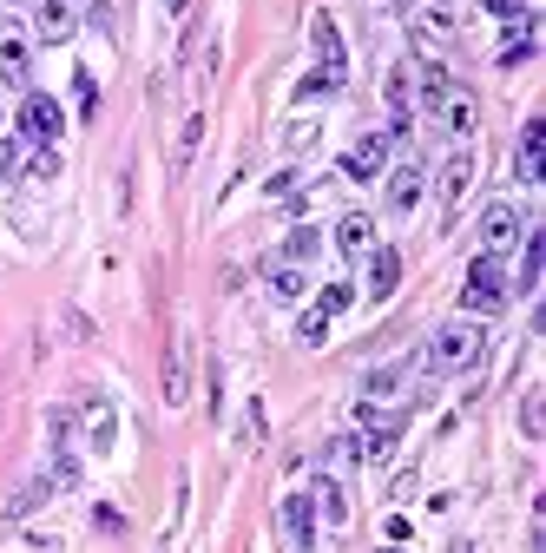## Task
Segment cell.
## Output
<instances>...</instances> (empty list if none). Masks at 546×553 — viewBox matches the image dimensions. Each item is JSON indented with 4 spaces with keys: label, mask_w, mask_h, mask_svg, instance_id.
<instances>
[{
    "label": "cell",
    "mask_w": 546,
    "mask_h": 553,
    "mask_svg": "<svg viewBox=\"0 0 546 553\" xmlns=\"http://www.w3.org/2000/svg\"><path fill=\"white\" fill-rule=\"evenodd\" d=\"M481 349H487V336H481V323H441L435 336H428V376H461V369H474L481 363Z\"/></svg>",
    "instance_id": "6da1fadb"
},
{
    "label": "cell",
    "mask_w": 546,
    "mask_h": 553,
    "mask_svg": "<svg viewBox=\"0 0 546 553\" xmlns=\"http://www.w3.org/2000/svg\"><path fill=\"white\" fill-rule=\"evenodd\" d=\"M507 303V270H500V251H481L468 264V290H461V310L468 316H494Z\"/></svg>",
    "instance_id": "7a4b0ae2"
},
{
    "label": "cell",
    "mask_w": 546,
    "mask_h": 553,
    "mask_svg": "<svg viewBox=\"0 0 546 553\" xmlns=\"http://www.w3.org/2000/svg\"><path fill=\"white\" fill-rule=\"evenodd\" d=\"M441 119V132L448 139H474V126H481V99H474V86H448V93L428 106Z\"/></svg>",
    "instance_id": "3957f363"
},
{
    "label": "cell",
    "mask_w": 546,
    "mask_h": 553,
    "mask_svg": "<svg viewBox=\"0 0 546 553\" xmlns=\"http://www.w3.org/2000/svg\"><path fill=\"white\" fill-rule=\"evenodd\" d=\"M20 132H27L33 145H60V132H66V112H60V99H47V93H27V99H20Z\"/></svg>",
    "instance_id": "277c9868"
},
{
    "label": "cell",
    "mask_w": 546,
    "mask_h": 553,
    "mask_svg": "<svg viewBox=\"0 0 546 553\" xmlns=\"http://www.w3.org/2000/svg\"><path fill=\"white\" fill-rule=\"evenodd\" d=\"M382 165H389V132H362V139L349 145V158H343L349 178H382Z\"/></svg>",
    "instance_id": "5b68a950"
},
{
    "label": "cell",
    "mask_w": 546,
    "mask_h": 553,
    "mask_svg": "<svg viewBox=\"0 0 546 553\" xmlns=\"http://www.w3.org/2000/svg\"><path fill=\"white\" fill-rule=\"evenodd\" d=\"M408 27H415V40H422V47H441V40L454 33V7H448V0H415Z\"/></svg>",
    "instance_id": "8992f818"
},
{
    "label": "cell",
    "mask_w": 546,
    "mask_h": 553,
    "mask_svg": "<svg viewBox=\"0 0 546 553\" xmlns=\"http://www.w3.org/2000/svg\"><path fill=\"white\" fill-rule=\"evenodd\" d=\"M514 172H520V185H540V178H546V126H540V119H527V132H520Z\"/></svg>",
    "instance_id": "52a82bcc"
},
{
    "label": "cell",
    "mask_w": 546,
    "mask_h": 553,
    "mask_svg": "<svg viewBox=\"0 0 546 553\" xmlns=\"http://www.w3.org/2000/svg\"><path fill=\"white\" fill-rule=\"evenodd\" d=\"M468 185H474V152H454L441 165V218H454V205L468 198Z\"/></svg>",
    "instance_id": "ba28073f"
},
{
    "label": "cell",
    "mask_w": 546,
    "mask_h": 553,
    "mask_svg": "<svg viewBox=\"0 0 546 553\" xmlns=\"http://www.w3.org/2000/svg\"><path fill=\"white\" fill-rule=\"evenodd\" d=\"M514 237H520V211L514 205H487L481 211V244H487V251H507Z\"/></svg>",
    "instance_id": "9c48e42d"
},
{
    "label": "cell",
    "mask_w": 546,
    "mask_h": 553,
    "mask_svg": "<svg viewBox=\"0 0 546 553\" xmlns=\"http://www.w3.org/2000/svg\"><path fill=\"white\" fill-rule=\"evenodd\" d=\"M310 40H316V60H323V73L343 79V33H336V20L316 14V20H310Z\"/></svg>",
    "instance_id": "30bf717a"
},
{
    "label": "cell",
    "mask_w": 546,
    "mask_h": 553,
    "mask_svg": "<svg viewBox=\"0 0 546 553\" xmlns=\"http://www.w3.org/2000/svg\"><path fill=\"white\" fill-rule=\"evenodd\" d=\"M369 244H375V218H369V211H349V218L336 224V251H343V257H362Z\"/></svg>",
    "instance_id": "8fae6325"
},
{
    "label": "cell",
    "mask_w": 546,
    "mask_h": 553,
    "mask_svg": "<svg viewBox=\"0 0 546 553\" xmlns=\"http://www.w3.org/2000/svg\"><path fill=\"white\" fill-rule=\"evenodd\" d=\"M283 534L297 540V547H310V540H316V507H310V494H290V501H283Z\"/></svg>",
    "instance_id": "7c38bea8"
},
{
    "label": "cell",
    "mask_w": 546,
    "mask_h": 553,
    "mask_svg": "<svg viewBox=\"0 0 546 553\" xmlns=\"http://www.w3.org/2000/svg\"><path fill=\"white\" fill-rule=\"evenodd\" d=\"M422 205V165H402L389 178V211H415Z\"/></svg>",
    "instance_id": "4fadbf2b"
},
{
    "label": "cell",
    "mask_w": 546,
    "mask_h": 553,
    "mask_svg": "<svg viewBox=\"0 0 546 553\" xmlns=\"http://www.w3.org/2000/svg\"><path fill=\"white\" fill-rule=\"evenodd\" d=\"M395 284H402V257H395V251H375L369 257V297H395Z\"/></svg>",
    "instance_id": "5bb4252c"
},
{
    "label": "cell",
    "mask_w": 546,
    "mask_h": 553,
    "mask_svg": "<svg viewBox=\"0 0 546 553\" xmlns=\"http://www.w3.org/2000/svg\"><path fill=\"white\" fill-rule=\"evenodd\" d=\"M33 20H40V40H66V33H73V7H66V0H40Z\"/></svg>",
    "instance_id": "9a60e30c"
},
{
    "label": "cell",
    "mask_w": 546,
    "mask_h": 553,
    "mask_svg": "<svg viewBox=\"0 0 546 553\" xmlns=\"http://www.w3.org/2000/svg\"><path fill=\"white\" fill-rule=\"evenodd\" d=\"M310 507H316V514H323L329 527H343V521H349V501H343V488H336V481H329V474H323V481H316Z\"/></svg>",
    "instance_id": "2e32d148"
},
{
    "label": "cell",
    "mask_w": 546,
    "mask_h": 553,
    "mask_svg": "<svg viewBox=\"0 0 546 553\" xmlns=\"http://www.w3.org/2000/svg\"><path fill=\"white\" fill-rule=\"evenodd\" d=\"M47 494H53L47 474H40V481H27V488H14V494H7V521H27V514H33L40 501H47Z\"/></svg>",
    "instance_id": "e0dca14e"
},
{
    "label": "cell",
    "mask_w": 546,
    "mask_h": 553,
    "mask_svg": "<svg viewBox=\"0 0 546 553\" xmlns=\"http://www.w3.org/2000/svg\"><path fill=\"white\" fill-rule=\"evenodd\" d=\"M408 106H415V93H408V66H395L389 73V119H395V132L408 126Z\"/></svg>",
    "instance_id": "ac0fdd59"
},
{
    "label": "cell",
    "mask_w": 546,
    "mask_h": 553,
    "mask_svg": "<svg viewBox=\"0 0 546 553\" xmlns=\"http://www.w3.org/2000/svg\"><path fill=\"white\" fill-rule=\"evenodd\" d=\"M270 297H277V303H297L303 297V270L297 264H270Z\"/></svg>",
    "instance_id": "d6986e66"
},
{
    "label": "cell",
    "mask_w": 546,
    "mask_h": 553,
    "mask_svg": "<svg viewBox=\"0 0 546 553\" xmlns=\"http://www.w3.org/2000/svg\"><path fill=\"white\" fill-rule=\"evenodd\" d=\"M527 53H533V20H507V47H500V60L520 66Z\"/></svg>",
    "instance_id": "ffe728a7"
},
{
    "label": "cell",
    "mask_w": 546,
    "mask_h": 553,
    "mask_svg": "<svg viewBox=\"0 0 546 553\" xmlns=\"http://www.w3.org/2000/svg\"><path fill=\"white\" fill-rule=\"evenodd\" d=\"M540 264H546V231H533V237H527V251H520V290L540 284Z\"/></svg>",
    "instance_id": "44dd1931"
},
{
    "label": "cell",
    "mask_w": 546,
    "mask_h": 553,
    "mask_svg": "<svg viewBox=\"0 0 546 553\" xmlns=\"http://www.w3.org/2000/svg\"><path fill=\"white\" fill-rule=\"evenodd\" d=\"M395 435H402V422H369V442H362V455H369V461H389V455H395Z\"/></svg>",
    "instance_id": "7402d4cb"
},
{
    "label": "cell",
    "mask_w": 546,
    "mask_h": 553,
    "mask_svg": "<svg viewBox=\"0 0 546 553\" xmlns=\"http://www.w3.org/2000/svg\"><path fill=\"white\" fill-rule=\"evenodd\" d=\"M323 251V231H310V224H297V231H290V244H283V257H290V264H303V257H316Z\"/></svg>",
    "instance_id": "603a6c76"
},
{
    "label": "cell",
    "mask_w": 546,
    "mask_h": 553,
    "mask_svg": "<svg viewBox=\"0 0 546 553\" xmlns=\"http://www.w3.org/2000/svg\"><path fill=\"white\" fill-rule=\"evenodd\" d=\"M520 435H527V442H540V435H546V402H540V395L520 402Z\"/></svg>",
    "instance_id": "cb8c5ba5"
},
{
    "label": "cell",
    "mask_w": 546,
    "mask_h": 553,
    "mask_svg": "<svg viewBox=\"0 0 546 553\" xmlns=\"http://www.w3.org/2000/svg\"><path fill=\"white\" fill-rule=\"evenodd\" d=\"M349 303H356V290H349V284H329L323 297H316V316H329V323H336V316H343Z\"/></svg>",
    "instance_id": "d4e9b609"
},
{
    "label": "cell",
    "mask_w": 546,
    "mask_h": 553,
    "mask_svg": "<svg viewBox=\"0 0 546 553\" xmlns=\"http://www.w3.org/2000/svg\"><path fill=\"white\" fill-rule=\"evenodd\" d=\"M165 402H172V409L185 402V356H178V349L165 356Z\"/></svg>",
    "instance_id": "484cf974"
},
{
    "label": "cell",
    "mask_w": 546,
    "mask_h": 553,
    "mask_svg": "<svg viewBox=\"0 0 546 553\" xmlns=\"http://www.w3.org/2000/svg\"><path fill=\"white\" fill-rule=\"evenodd\" d=\"M198 139H204V119L191 112V119H185V132H178V172H185L191 158H198Z\"/></svg>",
    "instance_id": "4316f807"
},
{
    "label": "cell",
    "mask_w": 546,
    "mask_h": 553,
    "mask_svg": "<svg viewBox=\"0 0 546 553\" xmlns=\"http://www.w3.org/2000/svg\"><path fill=\"white\" fill-rule=\"evenodd\" d=\"M86 415H93V448H112V435H119V422H112V409H106V402H93Z\"/></svg>",
    "instance_id": "83f0119b"
},
{
    "label": "cell",
    "mask_w": 546,
    "mask_h": 553,
    "mask_svg": "<svg viewBox=\"0 0 546 553\" xmlns=\"http://www.w3.org/2000/svg\"><path fill=\"white\" fill-rule=\"evenodd\" d=\"M336 86H343V79H336V73H323V66H316V73H310V79H303V86H297V99H329V93H336Z\"/></svg>",
    "instance_id": "f1b7e54d"
},
{
    "label": "cell",
    "mask_w": 546,
    "mask_h": 553,
    "mask_svg": "<svg viewBox=\"0 0 546 553\" xmlns=\"http://www.w3.org/2000/svg\"><path fill=\"white\" fill-rule=\"evenodd\" d=\"M27 172H33V178H60V152H53V145H40V152L27 158Z\"/></svg>",
    "instance_id": "f546056e"
},
{
    "label": "cell",
    "mask_w": 546,
    "mask_h": 553,
    "mask_svg": "<svg viewBox=\"0 0 546 553\" xmlns=\"http://www.w3.org/2000/svg\"><path fill=\"white\" fill-rule=\"evenodd\" d=\"M0 66H7V79H27V47H20V40H7V53H0Z\"/></svg>",
    "instance_id": "4dcf8cb0"
},
{
    "label": "cell",
    "mask_w": 546,
    "mask_h": 553,
    "mask_svg": "<svg viewBox=\"0 0 546 553\" xmlns=\"http://www.w3.org/2000/svg\"><path fill=\"white\" fill-rule=\"evenodd\" d=\"M297 336H303V343H323V336H329V316H316V310H303V323H297Z\"/></svg>",
    "instance_id": "1f68e13d"
},
{
    "label": "cell",
    "mask_w": 546,
    "mask_h": 553,
    "mask_svg": "<svg viewBox=\"0 0 546 553\" xmlns=\"http://www.w3.org/2000/svg\"><path fill=\"white\" fill-rule=\"evenodd\" d=\"M395 382H402V369H375V376H369V402H375V395H395Z\"/></svg>",
    "instance_id": "d6a6232c"
},
{
    "label": "cell",
    "mask_w": 546,
    "mask_h": 553,
    "mask_svg": "<svg viewBox=\"0 0 546 553\" xmlns=\"http://www.w3.org/2000/svg\"><path fill=\"white\" fill-rule=\"evenodd\" d=\"M487 14H500V20H527V0H487Z\"/></svg>",
    "instance_id": "836d02e7"
},
{
    "label": "cell",
    "mask_w": 546,
    "mask_h": 553,
    "mask_svg": "<svg viewBox=\"0 0 546 553\" xmlns=\"http://www.w3.org/2000/svg\"><path fill=\"white\" fill-rule=\"evenodd\" d=\"M14 172H20V145L0 139V178H14Z\"/></svg>",
    "instance_id": "e575fe53"
},
{
    "label": "cell",
    "mask_w": 546,
    "mask_h": 553,
    "mask_svg": "<svg viewBox=\"0 0 546 553\" xmlns=\"http://www.w3.org/2000/svg\"><path fill=\"white\" fill-rule=\"evenodd\" d=\"M73 86H79V112H99V93H93V73H79Z\"/></svg>",
    "instance_id": "d590c367"
},
{
    "label": "cell",
    "mask_w": 546,
    "mask_h": 553,
    "mask_svg": "<svg viewBox=\"0 0 546 553\" xmlns=\"http://www.w3.org/2000/svg\"><path fill=\"white\" fill-rule=\"evenodd\" d=\"M165 14H172V20H185V14H191V0H165Z\"/></svg>",
    "instance_id": "8d00e7d4"
},
{
    "label": "cell",
    "mask_w": 546,
    "mask_h": 553,
    "mask_svg": "<svg viewBox=\"0 0 546 553\" xmlns=\"http://www.w3.org/2000/svg\"><path fill=\"white\" fill-rule=\"evenodd\" d=\"M382 553H389V547H382Z\"/></svg>",
    "instance_id": "74e56055"
}]
</instances>
